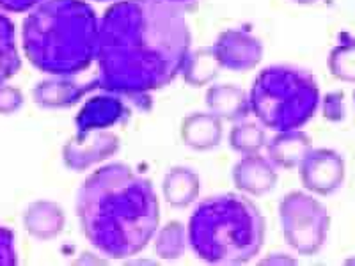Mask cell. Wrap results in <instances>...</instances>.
<instances>
[{
    "label": "cell",
    "instance_id": "1",
    "mask_svg": "<svg viewBox=\"0 0 355 266\" xmlns=\"http://www.w3.org/2000/svg\"><path fill=\"white\" fill-rule=\"evenodd\" d=\"M190 53L185 12L167 0H121L98 28L96 61L101 91L146 100L182 73Z\"/></svg>",
    "mask_w": 355,
    "mask_h": 266
},
{
    "label": "cell",
    "instance_id": "2",
    "mask_svg": "<svg viewBox=\"0 0 355 266\" xmlns=\"http://www.w3.org/2000/svg\"><path fill=\"white\" fill-rule=\"evenodd\" d=\"M77 215L89 243L103 256L139 254L158 231L160 206L150 179L125 163H107L78 190Z\"/></svg>",
    "mask_w": 355,
    "mask_h": 266
},
{
    "label": "cell",
    "instance_id": "3",
    "mask_svg": "<svg viewBox=\"0 0 355 266\" xmlns=\"http://www.w3.org/2000/svg\"><path fill=\"white\" fill-rule=\"evenodd\" d=\"M96 12L84 0H44L21 28L31 64L53 77H73L96 59Z\"/></svg>",
    "mask_w": 355,
    "mask_h": 266
},
{
    "label": "cell",
    "instance_id": "4",
    "mask_svg": "<svg viewBox=\"0 0 355 266\" xmlns=\"http://www.w3.org/2000/svg\"><path fill=\"white\" fill-rule=\"evenodd\" d=\"M265 242V218L243 195L222 194L202 201L189 220V243L201 261L243 265Z\"/></svg>",
    "mask_w": 355,
    "mask_h": 266
},
{
    "label": "cell",
    "instance_id": "5",
    "mask_svg": "<svg viewBox=\"0 0 355 266\" xmlns=\"http://www.w3.org/2000/svg\"><path fill=\"white\" fill-rule=\"evenodd\" d=\"M250 112L275 132L299 130L320 107V89L313 75L291 66H268L249 93Z\"/></svg>",
    "mask_w": 355,
    "mask_h": 266
},
{
    "label": "cell",
    "instance_id": "6",
    "mask_svg": "<svg viewBox=\"0 0 355 266\" xmlns=\"http://www.w3.org/2000/svg\"><path fill=\"white\" fill-rule=\"evenodd\" d=\"M284 240L300 256L318 254L327 240L331 217L327 208L306 192H290L279 204Z\"/></svg>",
    "mask_w": 355,
    "mask_h": 266
},
{
    "label": "cell",
    "instance_id": "7",
    "mask_svg": "<svg viewBox=\"0 0 355 266\" xmlns=\"http://www.w3.org/2000/svg\"><path fill=\"white\" fill-rule=\"evenodd\" d=\"M300 181L316 195L334 194L345 181V160L334 150H311L299 166Z\"/></svg>",
    "mask_w": 355,
    "mask_h": 266
},
{
    "label": "cell",
    "instance_id": "8",
    "mask_svg": "<svg viewBox=\"0 0 355 266\" xmlns=\"http://www.w3.org/2000/svg\"><path fill=\"white\" fill-rule=\"evenodd\" d=\"M119 137L109 130H94L89 133H75L62 148V160L68 169L84 172L93 166L105 161L119 150Z\"/></svg>",
    "mask_w": 355,
    "mask_h": 266
},
{
    "label": "cell",
    "instance_id": "9",
    "mask_svg": "<svg viewBox=\"0 0 355 266\" xmlns=\"http://www.w3.org/2000/svg\"><path fill=\"white\" fill-rule=\"evenodd\" d=\"M211 48L220 68L239 73L254 69L263 57L261 41L245 28H227L218 34Z\"/></svg>",
    "mask_w": 355,
    "mask_h": 266
},
{
    "label": "cell",
    "instance_id": "10",
    "mask_svg": "<svg viewBox=\"0 0 355 266\" xmlns=\"http://www.w3.org/2000/svg\"><path fill=\"white\" fill-rule=\"evenodd\" d=\"M130 116L128 107L119 94L105 93L89 98L75 117L77 133H89L94 130L112 128L125 123Z\"/></svg>",
    "mask_w": 355,
    "mask_h": 266
},
{
    "label": "cell",
    "instance_id": "11",
    "mask_svg": "<svg viewBox=\"0 0 355 266\" xmlns=\"http://www.w3.org/2000/svg\"><path fill=\"white\" fill-rule=\"evenodd\" d=\"M233 183L245 194L259 197L277 185V170L270 158L259 153L243 154L233 167Z\"/></svg>",
    "mask_w": 355,
    "mask_h": 266
},
{
    "label": "cell",
    "instance_id": "12",
    "mask_svg": "<svg viewBox=\"0 0 355 266\" xmlns=\"http://www.w3.org/2000/svg\"><path fill=\"white\" fill-rule=\"evenodd\" d=\"M94 89H100L98 78L78 84L71 77H55L43 80L33 89V98L43 109H69Z\"/></svg>",
    "mask_w": 355,
    "mask_h": 266
},
{
    "label": "cell",
    "instance_id": "13",
    "mask_svg": "<svg viewBox=\"0 0 355 266\" xmlns=\"http://www.w3.org/2000/svg\"><path fill=\"white\" fill-rule=\"evenodd\" d=\"M206 107L224 121L240 123L250 112L249 96L242 87L233 84L211 85L206 91Z\"/></svg>",
    "mask_w": 355,
    "mask_h": 266
},
{
    "label": "cell",
    "instance_id": "14",
    "mask_svg": "<svg viewBox=\"0 0 355 266\" xmlns=\"http://www.w3.org/2000/svg\"><path fill=\"white\" fill-rule=\"evenodd\" d=\"M183 144L196 151H210L222 141V119L211 112L189 114L180 130Z\"/></svg>",
    "mask_w": 355,
    "mask_h": 266
},
{
    "label": "cell",
    "instance_id": "15",
    "mask_svg": "<svg viewBox=\"0 0 355 266\" xmlns=\"http://www.w3.org/2000/svg\"><path fill=\"white\" fill-rule=\"evenodd\" d=\"M66 217L61 206L52 201H36L28 204L24 213V226L33 238L46 242L53 240L64 229Z\"/></svg>",
    "mask_w": 355,
    "mask_h": 266
},
{
    "label": "cell",
    "instance_id": "16",
    "mask_svg": "<svg viewBox=\"0 0 355 266\" xmlns=\"http://www.w3.org/2000/svg\"><path fill=\"white\" fill-rule=\"evenodd\" d=\"M266 148H268V158L275 167L295 169L313 150V142L302 130H288V132H279L266 144Z\"/></svg>",
    "mask_w": 355,
    "mask_h": 266
},
{
    "label": "cell",
    "instance_id": "17",
    "mask_svg": "<svg viewBox=\"0 0 355 266\" xmlns=\"http://www.w3.org/2000/svg\"><path fill=\"white\" fill-rule=\"evenodd\" d=\"M199 190H201L199 176L189 167H173L164 176V183H162L164 199L167 204L178 210L192 204L198 199Z\"/></svg>",
    "mask_w": 355,
    "mask_h": 266
},
{
    "label": "cell",
    "instance_id": "18",
    "mask_svg": "<svg viewBox=\"0 0 355 266\" xmlns=\"http://www.w3.org/2000/svg\"><path fill=\"white\" fill-rule=\"evenodd\" d=\"M220 71L214 48H199L189 53L185 64L182 68V77L190 87H202L208 85Z\"/></svg>",
    "mask_w": 355,
    "mask_h": 266
},
{
    "label": "cell",
    "instance_id": "19",
    "mask_svg": "<svg viewBox=\"0 0 355 266\" xmlns=\"http://www.w3.org/2000/svg\"><path fill=\"white\" fill-rule=\"evenodd\" d=\"M20 66L21 61L17 48L15 25L0 12V84L15 77Z\"/></svg>",
    "mask_w": 355,
    "mask_h": 266
},
{
    "label": "cell",
    "instance_id": "20",
    "mask_svg": "<svg viewBox=\"0 0 355 266\" xmlns=\"http://www.w3.org/2000/svg\"><path fill=\"white\" fill-rule=\"evenodd\" d=\"M187 247L185 227L180 222L173 220L167 222L166 226L162 227L155 240V252L160 259L166 261H174V259L183 258Z\"/></svg>",
    "mask_w": 355,
    "mask_h": 266
},
{
    "label": "cell",
    "instance_id": "21",
    "mask_svg": "<svg viewBox=\"0 0 355 266\" xmlns=\"http://www.w3.org/2000/svg\"><path fill=\"white\" fill-rule=\"evenodd\" d=\"M329 69L341 82H355V37L343 34V41L329 53Z\"/></svg>",
    "mask_w": 355,
    "mask_h": 266
},
{
    "label": "cell",
    "instance_id": "22",
    "mask_svg": "<svg viewBox=\"0 0 355 266\" xmlns=\"http://www.w3.org/2000/svg\"><path fill=\"white\" fill-rule=\"evenodd\" d=\"M230 145L240 154L259 153L266 145L265 130L256 123H239L230 132Z\"/></svg>",
    "mask_w": 355,
    "mask_h": 266
},
{
    "label": "cell",
    "instance_id": "23",
    "mask_svg": "<svg viewBox=\"0 0 355 266\" xmlns=\"http://www.w3.org/2000/svg\"><path fill=\"white\" fill-rule=\"evenodd\" d=\"M322 114L331 123L343 121L347 116L345 109V94L341 91H331L322 100Z\"/></svg>",
    "mask_w": 355,
    "mask_h": 266
},
{
    "label": "cell",
    "instance_id": "24",
    "mask_svg": "<svg viewBox=\"0 0 355 266\" xmlns=\"http://www.w3.org/2000/svg\"><path fill=\"white\" fill-rule=\"evenodd\" d=\"M24 94L20 89L0 84V116H9L21 109Z\"/></svg>",
    "mask_w": 355,
    "mask_h": 266
},
{
    "label": "cell",
    "instance_id": "25",
    "mask_svg": "<svg viewBox=\"0 0 355 266\" xmlns=\"http://www.w3.org/2000/svg\"><path fill=\"white\" fill-rule=\"evenodd\" d=\"M18 252L15 247V234L6 227H0V266H15Z\"/></svg>",
    "mask_w": 355,
    "mask_h": 266
},
{
    "label": "cell",
    "instance_id": "26",
    "mask_svg": "<svg viewBox=\"0 0 355 266\" xmlns=\"http://www.w3.org/2000/svg\"><path fill=\"white\" fill-rule=\"evenodd\" d=\"M44 0H0V8L11 12H25L40 6Z\"/></svg>",
    "mask_w": 355,
    "mask_h": 266
},
{
    "label": "cell",
    "instance_id": "27",
    "mask_svg": "<svg viewBox=\"0 0 355 266\" xmlns=\"http://www.w3.org/2000/svg\"><path fill=\"white\" fill-rule=\"evenodd\" d=\"M277 263H284V265H295V259L286 254H270L266 259H263L261 265H277Z\"/></svg>",
    "mask_w": 355,
    "mask_h": 266
},
{
    "label": "cell",
    "instance_id": "28",
    "mask_svg": "<svg viewBox=\"0 0 355 266\" xmlns=\"http://www.w3.org/2000/svg\"><path fill=\"white\" fill-rule=\"evenodd\" d=\"M167 2H173V4H185V2H190V0H167Z\"/></svg>",
    "mask_w": 355,
    "mask_h": 266
},
{
    "label": "cell",
    "instance_id": "29",
    "mask_svg": "<svg viewBox=\"0 0 355 266\" xmlns=\"http://www.w3.org/2000/svg\"><path fill=\"white\" fill-rule=\"evenodd\" d=\"M295 2H299V4H313L316 0H295Z\"/></svg>",
    "mask_w": 355,
    "mask_h": 266
},
{
    "label": "cell",
    "instance_id": "30",
    "mask_svg": "<svg viewBox=\"0 0 355 266\" xmlns=\"http://www.w3.org/2000/svg\"><path fill=\"white\" fill-rule=\"evenodd\" d=\"M354 105H355V89H354Z\"/></svg>",
    "mask_w": 355,
    "mask_h": 266
},
{
    "label": "cell",
    "instance_id": "31",
    "mask_svg": "<svg viewBox=\"0 0 355 266\" xmlns=\"http://www.w3.org/2000/svg\"><path fill=\"white\" fill-rule=\"evenodd\" d=\"M100 2H103V0H100Z\"/></svg>",
    "mask_w": 355,
    "mask_h": 266
}]
</instances>
